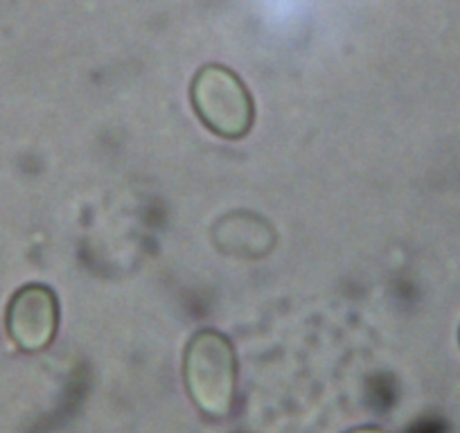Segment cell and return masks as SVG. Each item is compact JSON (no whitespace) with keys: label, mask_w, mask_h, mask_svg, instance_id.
Instances as JSON below:
<instances>
[{"label":"cell","mask_w":460,"mask_h":433,"mask_svg":"<svg viewBox=\"0 0 460 433\" xmlns=\"http://www.w3.org/2000/svg\"><path fill=\"white\" fill-rule=\"evenodd\" d=\"M183 377L194 404L212 418L233 411L237 384V359L228 337L201 330L190 339L183 357Z\"/></svg>","instance_id":"6da1fadb"},{"label":"cell","mask_w":460,"mask_h":433,"mask_svg":"<svg viewBox=\"0 0 460 433\" xmlns=\"http://www.w3.org/2000/svg\"><path fill=\"white\" fill-rule=\"evenodd\" d=\"M190 97L199 120L219 138L242 140L253 127V97L235 70L221 64L203 66L194 75Z\"/></svg>","instance_id":"7a4b0ae2"},{"label":"cell","mask_w":460,"mask_h":433,"mask_svg":"<svg viewBox=\"0 0 460 433\" xmlns=\"http://www.w3.org/2000/svg\"><path fill=\"white\" fill-rule=\"evenodd\" d=\"M59 328V300L46 285H25L7 307V332L23 352H41Z\"/></svg>","instance_id":"3957f363"},{"label":"cell","mask_w":460,"mask_h":433,"mask_svg":"<svg viewBox=\"0 0 460 433\" xmlns=\"http://www.w3.org/2000/svg\"><path fill=\"white\" fill-rule=\"evenodd\" d=\"M348 433H386V431H382V429L377 427H361V429H352V431Z\"/></svg>","instance_id":"277c9868"}]
</instances>
